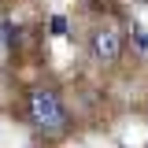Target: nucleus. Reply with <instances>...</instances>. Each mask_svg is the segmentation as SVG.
<instances>
[{
    "instance_id": "nucleus-2",
    "label": "nucleus",
    "mask_w": 148,
    "mask_h": 148,
    "mask_svg": "<svg viewBox=\"0 0 148 148\" xmlns=\"http://www.w3.org/2000/svg\"><path fill=\"white\" fill-rule=\"evenodd\" d=\"M89 52H92V59H100V63H115L119 52H122L119 30H115V26H100V30L89 37Z\"/></svg>"
},
{
    "instance_id": "nucleus-3",
    "label": "nucleus",
    "mask_w": 148,
    "mask_h": 148,
    "mask_svg": "<svg viewBox=\"0 0 148 148\" xmlns=\"http://www.w3.org/2000/svg\"><path fill=\"white\" fill-rule=\"evenodd\" d=\"M52 34H56V37L67 34V18H63V15H56V18H52Z\"/></svg>"
},
{
    "instance_id": "nucleus-1",
    "label": "nucleus",
    "mask_w": 148,
    "mask_h": 148,
    "mask_svg": "<svg viewBox=\"0 0 148 148\" xmlns=\"http://www.w3.org/2000/svg\"><path fill=\"white\" fill-rule=\"evenodd\" d=\"M30 122L41 133H59L67 126V111L59 104V96L52 89H34L30 92Z\"/></svg>"
}]
</instances>
